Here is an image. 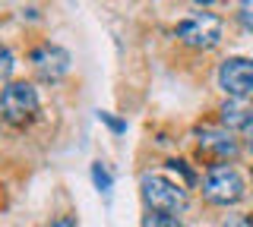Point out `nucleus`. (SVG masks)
Here are the masks:
<instances>
[{
    "instance_id": "f257e3e1",
    "label": "nucleus",
    "mask_w": 253,
    "mask_h": 227,
    "mask_svg": "<svg viewBox=\"0 0 253 227\" xmlns=\"http://www.w3.org/2000/svg\"><path fill=\"white\" fill-rule=\"evenodd\" d=\"M247 193V183L237 174L231 164H212L203 177V195L212 202V205H234V202L244 199Z\"/></svg>"
},
{
    "instance_id": "f03ea898",
    "label": "nucleus",
    "mask_w": 253,
    "mask_h": 227,
    "mask_svg": "<svg viewBox=\"0 0 253 227\" xmlns=\"http://www.w3.org/2000/svg\"><path fill=\"white\" fill-rule=\"evenodd\" d=\"M142 199L152 211H162V215H180L187 208V190L162 174L142 177Z\"/></svg>"
},
{
    "instance_id": "7ed1b4c3",
    "label": "nucleus",
    "mask_w": 253,
    "mask_h": 227,
    "mask_svg": "<svg viewBox=\"0 0 253 227\" xmlns=\"http://www.w3.org/2000/svg\"><path fill=\"white\" fill-rule=\"evenodd\" d=\"M0 114L10 127H26L38 114V92L29 82H10L0 92Z\"/></svg>"
},
{
    "instance_id": "20e7f679",
    "label": "nucleus",
    "mask_w": 253,
    "mask_h": 227,
    "mask_svg": "<svg viewBox=\"0 0 253 227\" xmlns=\"http://www.w3.org/2000/svg\"><path fill=\"white\" fill-rule=\"evenodd\" d=\"M177 38L187 48L209 51V48H215L218 38H221V19L215 13H193V16H187L177 26Z\"/></svg>"
},
{
    "instance_id": "39448f33",
    "label": "nucleus",
    "mask_w": 253,
    "mask_h": 227,
    "mask_svg": "<svg viewBox=\"0 0 253 227\" xmlns=\"http://www.w3.org/2000/svg\"><path fill=\"white\" fill-rule=\"evenodd\" d=\"M218 85L228 98H250L253 95V60L250 57H228L218 66Z\"/></svg>"
},
{
    "instance_id": "423d86ee",
    "label": "nucleus",
    "mask_w": 253,
    "mask_h": 227,
    "mask_svg": "<svg viewBox=\"0 0 253 227\" xmlns=\"http://www.w3.org/2000/svg\"><path fill=\"white\" fill-rule=\"evenodd\" d=\"M32 66L44 82H54L70 69V54L57 44H42V48L32 51Z\"/></svg>"
},
{
    "instance_id": "0eeeda50",
    "label": "nucleus",
    "mask_w": 253,
    "mask_h": 227,
    "mask_svg": "<svg viewBox=\"0 0 253 227\" xmlns=\"http://www.w3.org/2000/svg\"><path fill=\"white\" fill-rule=\"evenodd\" d=\"M196 136H200V152L212 155V158H218V161H228V158H234V155H237V142H234L231 130L203 127Z\"/></svg>"
},
{
    "instance_id": "6e6552de",
    "label": "nucleus",
    "mask_w": 253,
    "mask_h": 227,
    "mask_svg": "<svg viewBox=\"0 0 253 227\" xmlns=\"http://www.w3.org/2000/svg\"><path fill=\"white\" fill-rule=\"evenodd\" d=\"M253 117V107L247 104V98H228L221 104V123L228 130H244Z\"/></svg>"
},
{
    "instance_id": "1a4fd4ad",
    "label": "nucleus",
    "mask_w": 253,
    "mask_h": 227,
    "mask_svg": "<svg viewBox=\"0 0 253 227\" xmlns=\"http://www.w3.org/2000/svg\"><path fill=\"white\" fill-rule=\"evenodd\" d=\"M142 227H184L177 215H162V211H149L142 218Z\"/></svg>"
},
{
    "instance_id": "9d476101",
    "label": "nucleus",
    "mask_w": 253,
    "mask_h": 227,
    "mask_svg": "<svg viewBox=\"0 0 253 227\" xmlns=\"http://www.w3.org/2000/svg\"><path fill=\"white\" fill-rule=\"evenodd\" d=\"M92 180H95V186H98L101 193H111V183H114V180H111V174H108V167L105 164H92Z\"/></svg>"
},
{
    "instance_id": "9b49d317",
    "label": "nucleus",
    "mask_w": 253,
    "mask_h": 227,
    "mask_svg": "<svg viewBox=\"0 0 253 227\" xmlns=\"http://www.w3.org/2000/svg\"><path fill=\"white\" fill-rule=\"evenodd\" d=\"M10 73H13V54L0 48V79H10Z\"/></svg>"
},
{
    "instance_id": "f8f14e48",
    "label": "nucleus",
    "mask_w": 253,
    "mask_h": 227,
    "mask_svg": "<svg viewBox=\"0 0 253 227\" xmlns=\"http://www.w3.org/2000/svg\"><path fill=\"white\" fill-rule=\"evenodd\" d=\"M237 16H241V22H244V26H247L250 32H253V0L241 3V13H237Z\"/></svg>"
},
{
    "instance_id": "ddd939ff",
    "label": "nucleus",
    "mask_w": 253,
    "mask_h": 227,
    "mask_svg": "<svg viewBox=\"0 0 253 227\" xmlns=\"http://www.w3.org/2000/svg\"><path fill=\"white\" fill-rule=\"evenodd\" d=\"M225 227H253V221L241 218V215H231V218H225Z\"/></svg>"
},
{
    "instance_id": "4468645a",
    "label": "nucleus",
    "mask_w": 253,
    "mask_h": 227,
    "mask_svg": "<svg viewBox=\"0 0 253 227\" xmlns=\"http://www.w3.org/2000/svg\"><path fill=\"white\" fill-rule=\"evenodd\" d=\"M244 142H247V148L253 152V117H250V123L244 127Z\"/></svg>"
},
{
    "instance_id": "2eb2a0df",
    "label": "nucleus",
    "mask_w": 253,
    "mask_h": 227,
    "mask_svg": "<svg viewBox=\"0 0 253 227\" xmlns=\"http://www.w3.org/2000/svg\"><path fill=\"white\" fill-rule=\"evenodd\" d=\"M51 227H76L73 221H70V218H57V221H54Z\"/></svg>"
}]
</instances>
